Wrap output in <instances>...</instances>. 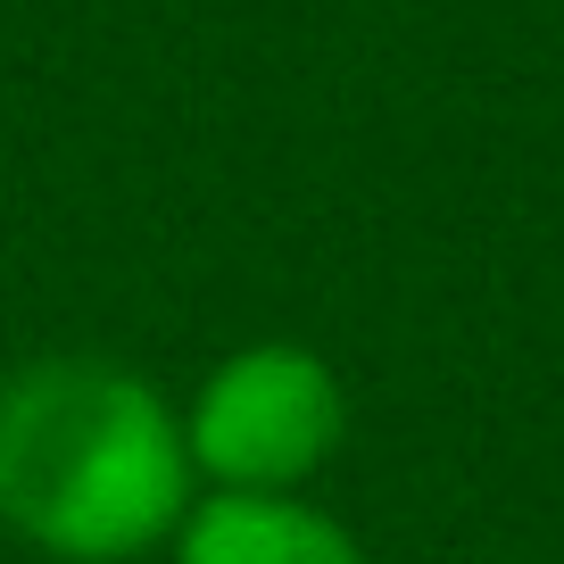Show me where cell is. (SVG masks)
Segmentation results:
<instances>
[{
  "label": "cell",
  "instance_id": "obj_3",
  "mask_svg": "<svg viewBox=\"0 0 564 564\" xmlns=\"http://www.w3.org/2000/svg\"><path fill=\"white\" fill-rule=\"evenodd\" d=\"M175 564H373L340 514L307 490H199L183 531L166 540Z\"/></svg>",
  "mask_w": 564,
  "mask_h": 564
},
{
  "label": "cell",
  "instance_id": "obj_2",
  "mask_svg": "<svg viewBox=\"0 0 564 564\" xmlns=\"http://www.w3.org/2000/svg\"><path fill=\"white\" fill-rule=\"evenodd\" d=\"M349 441V390L307 340H241L183 399L199 490H307Z\"/></svg>",
  "mask_w": 564,
  "mask_h": 564
},
{
  "label": "cell",
  "instance_id": "obj_1",
  "mask_svg": "<svg viewBox=\"0 0 564 564\" xmlns=\"http://www.w3.org/2000/svg\"><path fill=\"white\" fill-rule=\"evenodd\" d=\"M199 498L183 406L117 357H34L0 382V531L58 564L159 556Z\"/></svg>",
  "mask_w": 564,
  "mask_h": 564
}]
</instances>
